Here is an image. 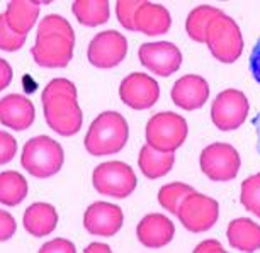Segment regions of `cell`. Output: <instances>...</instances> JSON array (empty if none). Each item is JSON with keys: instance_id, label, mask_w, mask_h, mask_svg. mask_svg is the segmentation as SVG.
Here are the masks:
<instances>
[{"instance_id": "6da1fadb", "label": "cell", "mask_w": 260, "mask_h": 253, "mask_svg": "<svg viewBox=\"0 0 260 253\" xmlns=\"http://www.w3.org/2000/svg\"><path fill=\"white\" fill-rule=\"evenodd\" d=\"M73 46L75 32L70 22L58 14H50L39 22L31 55L43 68H65L73 58Z\"/></svg>"}, {"instance_id": "7a4b0ae2", "label": "cell", "mask_w": 260, "mask_h": 253, "mask_svg": "<svg viewBox=\"0 0 260 253\" xmlns=\"http://www.w3.org/2000/svg\"><path fill=\"white\" fill-rule=\"evenodd\" d=\"M48 126L60 136H73L82 128L83 114L78 105L77 87L67 79H55L41 94Z\"/></svg>"}, {"instance_id": "3957f363", "label": "cell", "mask_w": 260, "mask_h": 253, "mask_svg": "<svg viewBox=\"0 0 260 253\" xmlns=\"http://www.w3.org/2000/svg\"><path fill=\"white\" fill-rule=\"evenodd\" d=\"M129 138V128L119 113L106 111L92 121L83 144L94 157H106L121 152Z\"/></svg>"}, {"instance_id": "277c9868", "label": "cell", "mask_w": 260, "mask_h": 253, "mask_svg": "<svg viewBox=\"0 0 260 253\" xmlns=\"http://www.w3.org/2000/svg\"><path fill=\"white\" fill-rule=\"evenodd\" d=\"M65 162L61 144L50 136H36L24 144L21 165L27 173L36 178H48L56 175Z\"/></svg>"}, {"instance_id": "5b68a950", "label": "cell", "mask_w": 260, "mask_h": 253, "mask_svg": "<svg viewBox=\"0 0 260 253\" xmlns=\"http://www.w3.org/2000/svg\"><path fill=\"white\" fill-rule=\"evenodd\" d=\"M206 45L221 63H235L243 53V38L238 24L226 14L213 19L206 29Z\"/></svg>"}, {"instance_id": "8992f818", "label": "cell", "mask_w": 260, "mask_h": 253, "mask_svg": "<svg viewBox=\"0 0 260 253\" xmlns=\"http://www.w3.org/2000/svg\"><path fill=\"white\" fill-rule=\"evenodd\" d=\"M189 128L182 116L175 113H158L146 123V144L161 153H175L184 144Z\"/></svg>"}, {"instance_id": "52a82bcc", "label": "cell", "mask_w": 260, "mask_h": 253, "mask_svg": "<svg viewBox=\"0 0 260 253\" xmlns=\"http://www.w3.org/2000/svg\"><path fill=\"white\" fill-rule=\"evenodd\" d=\"M136 175L124 162H106L97 165L92 173V184L102 196L124 199L136 189Z\"/></svg>"}, {"instance_id": "ba28073f", "label": "cell", "mask_w": 260, "mask_h": 253, "mask_svg": "<svg viewBox=\"0 0 260 253\" xmlns=\"http://www.w3.org/2000/svg\"><path fill=\"white\" fill-rule=\"evenodd\" d=\"M177 218L190 233L209 231L219 218V204L213 197L192 192L180 202Z\"/></svg>"}, {"instance_id": "9c48e42d", "label": "cell", "mask_w": 260, "mask_h": 253, "mask_svg": "<svg viewBox=\"0 0 260 253\" xmlns=\"http://www.w3.org/2000/svg\"><path fill=\"white\" fill-rule=\"evenodd\" d=\"M199 165L203 173L213 182H230L238 175L242 160L232 144L213 143L203 150Z\"/></svg>"}, {"instance_id": "30bf717a", "label": "cell", "mask_w": 260, "mask_h": 253, "mask_svg": "<svg viewBox=\"0 0 260 253\" xmlns=\"http://www.w3.org/2000/svg\"><path fill=\"white\" fill-rule=\"evenodd\" d=\"M248 109L250 105L243 92L226 89L213 100L211 119L219 131H235L245 123Z\"/></svg>"}, {"instance_id": "8fae6325", "label": "cell", "mask_w": 260, "mask_h": 253, "mask_svg": "<svg viewBox=\"0 0 260 253\" xmlns=\"http://www.w3.org/2000/svg\"><path fill=\"white\" fill-rule=\"evenodd\" d=\"M126 38L114 29L95 34V38L87 48V58H89L90 65H94L95 68H104V70L119 65L126 58Z\"/></svg>"}, {"instance_id": "7c38bea8", "label": "cell", "mask_w": 260, "mask_h": 253, "mask_svg": "<svg viewBox=\"0 0 260 253\" xmlns=\"http://www.w3.org/2000/svg\"><path fill=\"white\" fill-rule=\"evenodd\" d=\"M138 56L141 65L158 77H170L182 65V53L169 41L145 43L140 46Z\"/></svg>"}, {"instance_id": "4fadbf2b", "label": "cell", "mask_w": 260, "mask_h": 253, "mask_svg": "<svg viewBox=\"0 0 260 253\" xmlns=\"http://www.w3.org/2000/svg\"><path fill=\"white\" fill-rule=\"evenodd\" d=\"M119 97L127 107L135 111H145L158 102L160 85L146 74L127 75L119 85Z\"/></svg>"}, {"instance_id": "5bb4252c", "label": "cell", "mask_w": 260, "mask_h": 253, "mask_svg": "<svg viewBox=\"0 0 260 253\" xmlns=\"http://www.w3.org/2000/svg\"><path fill=\"white\" fill-rule=\"evenodd\" d=\"M122 211L109 202H94L83 214V226L92 236H114L122 228Z\"/></svg>"}, {"instance_id": "9a60e30c", "label": "cell", "mask_w": 260, "mask_h": 253, "mask_svg": "<svg viewBox=\"0 0 260 253\" xmlns=\"http://www.w3.org/2000/svg\"><path fill=\"white\" fill-rule=\"evenodd\" d=\"M172 100L184 111H196L209 99V85L199 75H185L172 87Z\"/></svg>"}, {"instance_id": "2e32d148", "label": "cell", "mask_w": 260, "mask_h": 253, "mask_svg": "<svg viewBox=\"0 0 260 253\" xmlns=\"http://www.w3.org/2000/svg\"><path fill=\"white\" fill-rule=\"evenodd\" d=\"M175 226L164 214H146L136 226V236L146 248H164L174 240Z\"/></svg>"}, {"instance_id": "e0dca14e", "label": "cell", "mask_w": 260, "mask_h": 253, "mask_svg": "<svg viewBox=\"0 0 260 253\" xmlns=\"http://www.w3.org/2000/svg\"><path fill=\"white\" fill-rule=\"evenodd\" d=\"M32 102L21 94H11L0 99V123L14 131H24L34 123Z\"/></svg>"}, {"instance_id": "ac0fdd59", "label": "cell", "mask_w": 260, "mask_h": 253, "mask_svg": "<svg viewBox=\"0 0 260 253\" xmlns=\"http://www.w3.org/2000/svg\"><path fill=\"white\" fill-rule=\"evenodd\" d=\"M172 26L170 12L160 4L141 2L135 14V29L146 36H158L169 32Z\"/></svg>"}, {"instance_id": "d6986e66", "label": "cell", "mask_w": 260, "mask_h": 253, "mask_svg": "<svg viewBox=\"0 0 260 253\" xmlns=\"http://www.w3.org/2000/svg\"><path fill=\"white\" fill-rule=\"evenodd\" d=\"M22 225L24 230L31 236L36 238L48 236L50 233L55 231V228L58 225V212L51 204L34 202L24 212Z\"/></svg>"}, {"instance_id": "ffe728a7", "label": "cell", "mask_w": 260, "mask_h": 253, "mask_svg": "<svg viewBox=\"0 0 260 253\" xmlns=\"http://www.w3.org/2000/svg\"><path fill=\"white\" fill-rule=\"evenodd\" d=\"M39 2L36 0H12L7 4V11L4 12L7 26L19 36H27L39 17Z\"/></svg>"}, {"instance_id": "44dd1931", "label": "cell", "mask_w": 260, "mask_h": 253, "mask_svg": "<svg viewBox=\"0 0 260 253\" xmlns=\"http://www.w3.org/2000/svg\"><path fill=\"white\" fill-rule=\"evenodd\" d=\"M226 236L230 246L240 251H257L260 250V225L248 218H237L228 225Z\"/></svg>"}, {"instance_id": "7402d4cb", "label": "cell", "mask_w": 260, "mask_h": 253, "mask_svg": "<svg viewBox=\"0 0 260 253\" xmlns=\"http://www.w3.org/2000/svg\"><path fill=\"white\" fill-rule=\"evenodd\" d=\"M174 163H175L174 153L156 152L150 144H145V147L140 150L138 167L141 170V173L150 180L165 177L172 170V167H174Z\"/></svg>"}, {"instance_id": "603a6c76", "label": "cell", "mask_w": 260, "mask_h": 253, "mask_svg": "<svg viewBox=\"0 0 260 253\" xmlns=\"http://www.w3.org/2000/svg\"><path fill=\"white\" fill-rule=\"evenodd\" d=\"M72 12L82 26L95 27L109 21L111 11L107 0H75Z\"/></svg>"}, {"instance_id": "cb8c5ba5", "label": "cell", "mask_w": 260, "mask_h": 253, "mask_svg": "<svg viewBox=\"0 0 260 253\" xmlns=\"http://www.w3.org/2000/svg\"><path fill=\"white\" fill-rule=\"evenodd\" d=\"M27 197V180L16 170L0 173V202L9 207L19 206Z\"/></svg>"}, {"instance_id": "d4e9b609", "label": "cell", "mask_w": 260, "mask_h": 253, "mask_svg": "<svg viewBox=\"0 0 260 253\" xmlns=\"http://www.w3.org/2000/svg\"><path fill=\"white\" fill-rule=\"evenodd\" d=\"M221 14H224L221 9L213 6H199L192 9L187 16V21H185V31H187L190 40L196 43H206L208 24Z\"/></svg>"}, {"instance_id": "484cf974", "label": "cell", "mask_w": 260, "mask_h": 253, "mask_svg": "<svg viewBox=\"0 0 260 253\" xmlns=\"http://www.w3.org/2000/svg\"><path fill=\"white\" fill-rule=\"evenodd\" d=\"M196 192L194 187L187 186V184H182V182H172V184H167L158 191V202L160 206L167 209L169 212L172 214H177V209L180 206V202L184 201L189 194Z\"/></svg>"}, {"instance_id": "4316f807", "label": "cell", "mask_w": 260, "mask_h": 253, "mask_svg": "<svg viewBox=\"0 0 260 253\" xmlns=\"http://www.w3.org/2000/svg\"><path fill=\"white\" fill-rule=\"evenodd\" d=\"M240 201L248 212L260 218V173L250 175L242 182Z\"/></svg>"}, {"instance_id": "83f0119b", "label": "cell", "mask_w": 260, "mask_h": 253, "mask_svg": "<svg viewBox=\"0 0 260 253\" xmlns=\"http://www.w3.org/2000/svg\"><path fill=\"white\" fill-rule=\"evenodd\" d=\"M27 36H19L7 26L6 16L0 14V50L2 51H17L26 45Z\"/></svg>"}, {"instance_id": "f1b7e54d", "label": "cell", "mask_w": 260, "mask_h": 253, "mask_svg": "<svg viewBox=\"0 0 260 253\" xmlns=\"http://www.w3.org/2000/svg\"><path fill=\"white\" fill-rule=\"evenodd\" d=\"M141 6V0H117L116 2V16L121 26L127 31H136L135 29V14Z\"/></svg>"}, {"instance_id": "f546056e", "label": "cell", "mask_w": 260, "mask_h": 253, "mask_svg": "<svg viewBox=\"0 0 260 253\" xmlns=\"http://www.w3.org/2000/svg\"><path fill=\"white\" fill-rule=\"evenodd\" d=\"M17 141L6 131H0V165H6L16 157Z\"/></svg>"}, {"instance_id": "4dcf8cb0", "label": "cell", "mask_w": 260, "mask_h": 253, "mask_svg": "<svg viewBox=\"0 0 260 253\" xmlns=\"http://www.w3.org/2000/svg\"><path fill=\"white\" fill-rule=\"evenodd\" d=\"M17 230V223L12 214L0 209V241H9Z\"/></svg>"}, {"instance_id": "1f68e13d", "label": "cell", "mask_w": 260, "mask_h": 253, "mask_svg": "<svg viewBox=\"0 0 260 253\" xmlns=\"http://www.w3.org/2000/svg\"><path fill=\"white\" fill-rule=\"evenodd\" d=\"M75 245L63 238H56L50 243H45L39 248V253H75Z\"/></svg>"}, {"instance_id": "d6a6232c", "label": "cell", "mask_w": 260, "mask_h": 253, "mask_svg": "<svg viewBox=\"0 0 260 253\" xmlns=\"http://www.w3.org/2000/svg\"><path fill=\"white\" fill-rule=\"evenodd\" d=\"M248 68H250V74H252L255 82L260 85V38L257 40V43H255V46L252 48V53H250Z\"/></svg>"}, {"instance_id": "836d02e7", "label": "cell", "mask_w": 260, "mask_h": 253, "mask_svg": "<svg viewBox=\"0 0 260 253\" xmlns=\"http://www.w3.org/2000/svg\"><path fill=\"white\" fill-rule=\"evenodd\" d=\"M14 71L12 66L9 65V61H6L4 58H0V92L6 90L12 82Z\"/></svg>"}, {"instance_id": "e575fe53", "label": "cell", "mask_w": 260, "mask_h": 253, "mask_svg": "<svg viewBox=\"0 0 260 253\" xmlns=\"http://www.w3.org/2000/svg\"><path fill=\"white\" fill-rule=\"evenodd\" d=\"M224 251L226 250L223 248V245L216 240H206L194 248V253H224Z\"/></svg>"}, {"instance_id": "d590c367", "label": "cell", "mask_w": 260, "mask_h": 253, "mask_svg": "<svg viewBox=\"0 0 260 253\" xmlns=\"http://www.w3.org/2000/svg\"><path fill=\"white\" fill-rule=\"evenodd\" d=\"M85 253H95V251H104V253H111V246L109 245H104V243H90L89 246L83 250Z\"/></svg>"}, {"instance_id": "8d00e7d4", "label": "cell", "mask_w": 260, "mask_h": 253, "mask_svg": "<svg viewBox=\"0 0 260 253\" xmlns=\"http://www.w3.org/2000/svg\"><path fill=\"white\" fill-rule=\"evenodd\" d=\"M253 128L257 131V144H258V150H260V113L253 118Z\"/></svg>"}]
</instances>
